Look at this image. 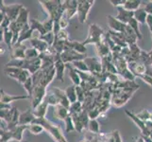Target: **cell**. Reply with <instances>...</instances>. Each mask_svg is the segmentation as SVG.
I'll use <instances>...</instances> for the list:
<instances>
[{
	"mask_svg": "<svg viewBox=\"0 0 152 142\" xmlns=\"http://www.w3.org/2000/svg\"><path fill=\"white\" fill-rule=\"evenodd\" d=\"M40 38L43 41H45L49 46H52L55 42V34L53 31H50V32H46L45 35L40 36Z\"/></svg>",
	"mask_w": 152,
	"mask_h": 142,
	"instance_id": "f35d334b",
	"label": "cell"
},
{
	"mask_svg": "<svg viewBox=\"0 0 152 142\" xmlns=\"http://www.w3.org/2000/svg\"><path fill=\"white\" fill-rule=\"evenodd\" d=\"M54 115L58 119L64 121V120L66 119V118L70 115V113H69V110H68L67 108H65L64 106L59 104V105H57V106H55Z\"/></svg>",
	"mask_w": 152,
	"mask_h": 142,
	"instance_id": "4316f807",
	"label": "cell"
},
{
	"mask_svg": "<svg viewBox=\"0 0 152 142\" xmlns=\"http://www.w3.org/2000/svg\"><path fill=\"white\" fill-rule=\"evenodd\" d=\"M46 93H48V90L46 88L41 85H37L34 87V90L32 93V96H31V107L32 109L36 108L39 104H41L45 101Z\"/></svg>",
	"mask_w": 152,
	"mask_h": 142,
	"instance_id": "52a82bcc",
	"label": "cell"
},
{
	"mask_svg": "<svg viewBox=\"0 0 152 142\" xmlns=\"http://www.w3.org/2000/svg\"><path fill=\"white\" fill-rule=\"evenodd\" d=\"M54 67L56 70V79L60 82H64V71L66 69V64L61 59V54L57 53L54 56Z\"/></svg>",
	"mask_w": 152,
	"mask_h": 142,
	"instance_id": "9c48e42d",
	"label": "cell"
},
{
	"mask_svg": "<svg viewBox=\"0 0 152 142\" xmlns=\"http://www.w3.org/2000/svg\"><path fill=\"white\" fill-rule=\"evenodd\" d=\"M83 110V103L80 102H76L74 103H71L69 107V113L70 114H80Z\"/></svg>",
	"mask_w": 152,
	"mask_h": 142,
	"instance_id": "ab89813d",
	"label": "cell"
},
{
	"mask_svg": "<svg viewBox=\"0 0 152 142\" xmlns=\"http://www.w3.org/2000/svg\"><path fill=\"white\" fill-rule=\"evenodd\" d=\"M96 53H97V56L99 59H103V58L109 56L112 53L109 46L107 45V43L104 40L101 42V43L96 45Z\"/></svg>",
	"mask_w": 152,
	"mask_h": 142,
	"instance_id": "cb8c5ba5",
	"label": "cell"
},
{
	"mask_svg": "<svg viewBox=\"0 0 152 142\" xmlns=\"http://www.w3.org/2000/svg\"><path fill=\"white\" fill-rule=\"evenodd\" d=\"M44 25V27L45 29V30L48 31V32H50V31H53V29H54V20L51 19V18H48L46 20H45L44 22H42Z\"/></svg>",
	"mask_w": 152,
	"mask_h": 142,
	"instance_id": "681fc988",
	"label": "cell"
},
{
	"mask_svg": "<svg viewBox=\"0 0 152 142\" xmlns=\"http://www.w3.org/2000/svg\"><path fill=\"white\" fill-rule=\"evenodd\" d=\"M49 106L48 102H46V99H45V101L39 104L37 107L32 109L33 110V115L35 116L36 118H45V115L48 113V108Z\"/></svg>",
	"mask_w": 152,
	"mask_h": 142,
	"instance_id": "603a6c76",
	"label": "cell"
},
{
	"mask_svg": "<svg viewBox=\"0 0 152 142\" xmlns=\"http://www.w3.org/2000/svg\"><path fill=\"white\" fill-rule=\"evenodd\" d=\"M129 69L132 71L135 77H139L141 75H145L146 73V67L142 62H134L129 64Z\"/></svg>",
	"mask_w": 152,
	"mask_h": 142,
	"instance_id": "ac0fdd59",
	"label": "cell"
},
{
	"mask_svg": "<svg viewBox=\"0 0 152 142\" xmlns=\"http://www.w3.org/2000/svg\"><path fill=\"white\" fill-rule=\"evenodd\" d=\"M51 91L53 92V94L56 96L58 102H59V104L62 105V106H64L65 108H67L68 110H69L71 102H69V99H68L65 91L61 90V89L58 88V87H52Z\"/></svg>",
	"mask_w": 152,
	"mask_h": 142,
	"instance_id": "7c38bea8",
	"label": "cell"
},
{
	"mask_svg": "<svg viewBox=\"0 0 152 142\" xmlns=\"http://www.w3.org/2000/svg\"><path fill=\"white\" fill-rule=\"evenodd\" d=\"M88 131L93 134H100V125L96 119H90L88 125Z\"/></svg>",
	"mask_w": 152,
	"mask_h": 142,
	"instance_id": "d590c367",
	"label": "cell"
},
{
	"mask_svg": "<svg viewBox=\"0 0 152 142\" xmlns=\"http://www.w3.org/2000/svg\"><path fill=\"white\" fill-rule=\"evenodd\" d=\"M59 23H60V26H61V29H65L68 27V25H69V20L66 19L64 16H62L61 19L59 21Z\"/></svg>",
	"mask_w": 152,
	"mask_h": 142,
	"instance_id": "11a10c76",
	"label": "cell"
},
{
	"mask_svg": "<svg viewBox=\"0 0 152 142\" xmlns=\"http://www.w3.org/2000/svg\"><path fill=\"white\" fill-rule=\"evenodd\" d=\"M135 115L137 116L138 118H140L141 120H143L144 122L148 121V120H150V118H151V113L146 109H143L141 112L135 114Z\"/></svg>",
	"mask_w": 152,
	"mask_h": 142,
	"instance_id": "7dc6e473",
	"label": "cell"
},
{
	"mask_svg": "<svg viewBox=\"0 0 152 142\" xmlns=\"http://www.w3.org/2000/svg\"><path fill=\"white\" fill-rule=\"evenodd\" d=\"M45 99H46V102H48L49 105H52V106H54V107L57 106V105H59V102H58L56 96L53 94V92H52L51 90L46 93Z\"/></svg>",
	"mask_w": 152,
	"mask_h": 142,
	"instance_id": "ee69618b",
	"label": "cell"
},
{
	"mask_svg": "<svg viewBox=\"0 0 152 142\" xmlns=\"http://www.w3.org/2000/svg\"><path fill=\"white\" fill-rule=\"evenodd\" d=\"M104 37H105V33L103 29L101 27H99L97 24H91L89 26L87 38L82 43L84 46L90 44H94L96 46L99 43H101L104 40Z\"/></svg>",
	"mask_w": 152,
	"mask_h": 142,
	"instance_id": "7a4b0ae2",
	"label": "cell"
},
{
	"mask_svg": "<svg viewBox=\"0 0 152 142\" xmlns=\"http://www.w3.org/2000/svg\"><path fill=\"white\" fill-rule=\"evenodd\" d=\"M27 46L23 44L13 45L10 49V60H25Z\"/></svg>",
	"mask_w": 152,
	"mask_h": 142,
	"instance_id": "30bf717a",
	"label": "cell"
},
{
	"mask_svg": "<svg viewBox=\"0 0 152 142\" xmlns=\"http://www.w3.org/2000/svg\"><path fill=\"white\" fill-rule=\"evenodd\" d=\"M86 63L87 67L89 69V72L91 74H99V73L103 72V66L101 60L97 57H87L84 60Z\"/></svg>",
	"mask_w": 152,
	"mask_h": 142,
	"instance_id": "ba28073f",
	"label": "cell"
},
{
	"mask_svg": "<svg viewBox=\"0 0 152 142\" xmlns=\"http://www.w3.org/2000/svg\"><path fill=\"white\" fill-rule=\"evenodd\" d=\"M112 135V138H113L114 142H122V138H121V135H120V133L118 130H114L113 132L110 133Z\"/></svg>",
	"mask_w": 152,
	"mask_h": 142,
	"instance_id": "816d5d0a",
	"label": "cell"
},
{
	"mask_svg": "<svg viewBox=\"0 0 152 142\" xmlns=\"http://www.w3.org/2000/svg\"><path fill=\"white\" fill-rule=\"evenodd\" d=\"M117 9V14L115 18L119 20L126 25H128L129 22L134 17V12H129V10L124 9L123 7H118Z\"/></svg>",
	"mask_w": 152,
	"mask_h": 142,
	"instance_id": "9a60e30c",
	"label": "cell"
},
{
	"mask_svg": "<svg viewBox=\"0 0 152 142\" xmlns=\"http://www.w3.org/2000/svg\"><path fill=\"white\" fill-rule=\"evenodd\" d=\"M28 125H20L19 124L15 128H13L12 130H10V132H12V140L22 141L23 133H24V131L28 130Z\"/></svg>",
	"mask_w": 152,
	"mask_h": 142,
	"instance_id": "83f0119b",
	"label": "cell"
},
{
	"mask_svg": "<svg viewBox=\"0 0 152 142\" xmlns=\"http://www.w3.org/2000/svg\"><path fill=\"white\" fill-rule=\"evenodd\" d=\"M21 71L22 69L21 68H17V67H9V66H6L4 68V72L5 74H6L8 77L12 78V79H14L15 81H17V79L20 75Z\"/></svg>",
	"mask_w": 152,
	"mask_h": 142,
	"instance_id": "1f68e13d",
	"label": "cell"
},
{
	"mask_svg": "<svg viewBox=\"0 0 152 142\" xmlns=\"http://www.w3.org/2000/svg\"><path fill=\"white\" fill-rule=\"evenodd\" d=\"M64 123H65V132L66 133H69V132H73V131H76L75 125H74V122H73V118H72V116L71 115H69L66 118V119L64 120Z\"/></svg>",
	"mask_w": 152,
	"mask_h": 142,
	"instance_id": "bcb514c9",
	"label": "cell"
},
{
	"mask_svg": "<svg viewBox=\"0 0 152 142\" xmlns=\"http://www.w3.org/2000/svg\"><path fill=\"white\" fill-rule=\"evenodd\" d=\"M66 69L69 70V78L72 81L73 85L76 86H80L81 83V78L78 74V71L71 64H66Z\"/></svg>",
	"mask_w": 152,
	"mask_h": 142,
	"instance_id": "7402d4cb",
	"label": "cell"
},
{
	"mask_svg": "<svg viewBox=\"0 0 152 142\" xmlns=\"http://www.w3.org/2000/svg\"><path fill=\"white\" fill-rule=\"evenodd\" d=\"M0 33H1V42L3 40V42L8 46V47L10 50L12 47V41H13L12 32L10 31V28H8V29H0Z\"/></svg>",
	"mask_w": 152,
	"mask_h": 142,
	"instance_id": "d4e9b609",
	"label": "cell"
},
{
	"mask_svg": "<svg viewBox=\"0 0 152 142\" xmlns=\"http://www.w3.org/2000/svg\"><path fill=\"white\" fill-rule=\"evenodd\" d=\"M88 56L86 54H80L77 51L64 47V52L61 54V59L64 64H72L76 61L85 60Z\"/></svg>",
	"mask_w": 152,
	"mask_h": 142,
	"instance_id": "8992f818",
	"label": "cell"
},
{
	"mask_svg": "<svg viewBox=\"0 0 152 142\" xmlns=\"http://www.w3.org/2000/svg\"><path fill=\"white\" fill-rule=\"evenodd\" d=\"M29 42L31 44V46H32L33 49H35L36 50H38L40 52V54L48 51L49 49V46L46 44L45 41L42 40L40 37H32Z\"/></svg>",
	"mask_w": 152,
	"mask_h": 142,
	"instance_id": "ffe728a7",
	"label": "cell"
},
{
	"mask_svg": "<svg viewBox=\"0 0 152 142\" xmlns=\"http://www.w3.org/2000/svg\"><path fill=\"white\" fill-rule=\"evenodd\" d=\"M1 6H0V12L5 13L9 19L14 22L16 21L17 17L19 16V13L21 12V9L23 8V5L21 4H12V5H6L4 1H1Z\"/></svg>",
	"mask_w": 152,
	"mask_h": 142,
	"instance_id": "277c9868",
	"label": "cell"
},
{
	"mask_svg": "<svg viewBox=\"0 0 152 142\" xmlns=\"http://www.w3.org/2000/svg\"><path fill=\"white\" fill-rule=\"evenodd\" d=\"M28 131H29L32 135H39L44 132L45 128L38 123H31L28 126Z\"/></svg>",
	"mask_w": 152,
	"mask_h": 142,
	"instance_id": "74e56055",
	"label": "cell"
},
{
	"mask_svg": "<svg viewBox=\"0 0 152 142\" xmlns=\"http://www.w3.org/2000/svg\"><path fill=\"white\" fill-rule=\"evenodd\" d=\"M145 13L148 15H152V1H148L144 7Z\"/></svg>",
	"mask_w": 152,
	"mask_h": 142,
	"instance_id": "9f6ffc18",
	"label": "cell"
},
{
	"mask_svg": "<svg viewBox=\"0 0 152 142\" xmlns=\"http://www.w3.org/2000/svg\"><path fill=\"white\" fill-rule=\"evenodd\" d=\"M149 56H150V60H151V64H152V55L149 54Z\"/></svg>",
	"mask_w": 152,
	"mask_h": 142,
	"instance_id": "e7e4bbea",
	"label": "cell"
},
{
	"mask_svg": "<svg viewBox=\"0 0 152 142\" xmlns=\"http://www.w3.org/2000/svg\"><path fill=\"white\" fill-rule=\"evenodd\" d=\"M25 90L27 91L28 95L31 98V96H32V93H33V90H34V83H33V80H32V77H29L27 82H26L24 85H23Z\"/></svg>",
	"mask_w": 152,
	"mask_h": 142,
	"instance_id": "60d3db41",
	"label": "cell"
},
{
	"mask_svg": "<svg viewBox=\"0 0 152 142\" xmlns=\"http://www.w3.org/2000/svg\"><path fill=\"white\" fill-rule=\"evenodd\" d=\"M107 20H108V26L110 27V30L115 31V32H121L124 33L127 25L120 22L115 17L112 16V15H107Z\"/></svg>",
	"mask_w": 152,
	"mask_h": 142,
	"instance_id": "8fae6325",
	"label": "cell"
},
{
	"mask_svg": "<svg viewBox=\"0 0 152 142\" xmlns=\"http://www.w3.org/2000/svg\"><path fill=\"white\" fill-rule=\"evenodd\" d=\"M36 119L35 116L33 115V111L31 108H28L25 112L20 114V119H19V124L20 125H29L34 122Z\"/></svg>",
	"mask_w": 152,
	"mask_h": 142,
	"instance_id": "d6986e66",
	"label": "cell"
},
{
	"mask_svg": "<svg viewBox=\"0 0 152 142\" xmlns=\"http://www.w3.org/2000/svg\"><path fill=\"white\" fill-rule=\"evenodd\" d=\"M126 1H127V0H111L110 3H111L113 7L118 8V7H123Z\"/></svg>",
	"mask_w": 152,
	"mask_h": 142,
	"instance_id": "db71d44e",
	"label": "cell"
},
{
	"mask_svg": "<svg viewBox=\"0 0 152 142\" xmlns=\"http://www.w3.org/2000/svg\"><path fill=\"white\" fill-rule=\"evenodd\" d=\"M10 142H23V141H18V140H10Z\"/></svg>",
	"mask_w": 152,
	"mask_h": 142,
	"instance_id": "6125c7cd",
	"label": "cell"
},
{
	"mask_svg": "<svg viewBox=\"0 0 152 142\" xmlns=\"http://www.w3.org/2000/svg\"><path fill=\"white\" fill-rule=\"evenodd\" d=\"M61 3V0H48V1H46V0L45 1L41 0V1H39V4H41V6L45 10L48 17L53 20H55L57 17Z\"/></svg>",
	"mask_w": 152,
	"mask_h": 142,
	"instance_id": "5b68a950",
	"label": "cell"
},
{
	"mask_svg": "<svg viewBox=\"0 0 152 142\" xmlns=\"http://www.w3.org/2000/svg\"><path fill=\"white\" fill-rule=\"evenodd\" d=\"M65 47L75 50L80 54H86V51H87L86 46L83 45L82 42L80 43V42H77V41H70V40L67 41L65 43Z\"/></svg>",
	"mask_w": 152,
	"mask_h": 142,
	"instance_id": "44dd1931",
	"label": "cell"
},
{
	"mask_svg": "<svg viewBox=\"0 0 152 142\" xmlns=\"http://www.w3.org/2000/svg\"><path fill=\"white\" fill-rule=\"evenodd\" d=\"M141 54H142V49L137 46V44H134L129 46V54L125 58L127 60L128 64L129 63H134L140 61Z\"/></svg>",
	"mask_w": 152,
	"mask_h": 142,
	"instance_id": "2e32d148",
	"label": "cell"
},
{
	"mask_svg": "<svg viewBox=\"0 0 152 142\" xmlns=\"http://www.w3.org/2000/svg\"><path fill=\"white\" fill-rule=\"evenodd\" d=\"M95 4V0H77V18L81 24H84L91 8Z\"/></svg>",
	"mask_w": 152,
	"mask_h": 142,
	"instance_id": "3957f363",
	"label": "cell"
},
{
	"mask_svg": "<svg viewBox=\"0 0 152 142\" xmlns=\"http://www.w3.org/2000/svg\"><path fill=\"white\" fill-rule=\"evenodd\" d=\"M72 116V118H73V122H74L75 125V129L77 132L78 133H81L83 130H84V127H83L82 122L80 120V114H70Z\"/></svg>",
	"mask_w": 152,
	"mask_h": 142,
	"instance_id": "e575fe53",
	"label": "cell"
},
{
	"mask_svg": "<svg viewBox=\"0 0 152 142\" xmlns=\"http://www.w3.org/2000/svg\"><path fill=\"white\" fill-rule=\"evenodd\" d=\"M32 33H33V30L31 29L29 24L26 25L25 27L22 29H21V31H20V36H19L17 44H23V42L27 41V40L30 41V39L33 37Z\"/></svg>",
	"mask_w": 152,
	"mask_h": 142,
	"instance_id": "484cf974",
	"label": "cell"
},
{
	"mask_svg": "<svg viewBox=\"0 0 152 142\" xmlns=\"http://www.w3.org/2000/svg\"><path fill=\"white\" fill-rule=\"evenodd\" d=\"M15 110H16V107H12L10 110H0V118H1V120L5 121L8 125L12 121Z\"/></svg>",
	"mask_w": 152,
	"mask_h": 142,
	"instance_id": "f546056e",
	"label": "cell"
},
{
	"mask_svg": "<svg viewBox=\"0 0 152 142\" xmlns=\"http://www.w3.org/2000/svg\"><path fill=\"white\" fill-rule=\"evenodd\" d=\"M146 26L148 27V29L151 33V37H152V15H148V18H146Z\"/></svg>",
	"mask_w": 152,
	"mask_h": 142,
	"instance_id": "6f0895ef",
	"label": "cell"
},
{
	"mask_svg": "<svg viewBox=\"0 0 152 142\" xmlns=\"http://www.w3.org/2000/svg\"><path fill=\"white\" fill-rule=\"evenodd\" d=\"M138 78H140L141 80H142L143 82H145L146 83V85H148L149 86L152 87V77H150V76H148V75L145 74V75H141V76H139Z\"/></svg>",
	"mask_w": 152,
	"mask_h": 142,
	"instance_id": "f5cc1de1",
	"label": "cell"
},
{
	"mask_svg": "<svg viewBox=\"0 0 152 142\" xmlns=\"http://www.w3.org/2000/svg\"><path fill=\"white\" fill-rule=\"evenodd\" d=\"M80 142H90V141H89V140H87V139H85V138H84V139H83L82 141H80Z\"/></svg>",
	"mask_w": 152,
	"mask_h": 142,
	"instance_id": "be15d7a7",
	"label": "cell"
},
{
	"mask_svg": "<svg viewBox=\"0 0 152 142\" xmlns=\"http://www.w3.org/2000/svg\"><path fill=\"white\" fill-rule=\"evenodd\" d=\"M12 107L10 106V104L9 103H3V102H0V110H10L12 109Z\"/></svg>",
	"mask_w": 152,
	"mask_h": 142,
	"instance_id": "680465c9",
	"label": "cell"
},
{
	"mask_svg": "<svg viewBox=\"0 0 152 142\" xmlns=\"http://www.w3.org/2000/svg\"><path fill=\"white\" fill-rule=\"evenodd\" d=\"M148 13H145V10L144 8H140L139 10H135L134 12V19L138 21L139 24H145L146 18H148Z\"/></svg>",
	"mask_w": 152,
	"mask_h": 142,
	"instance_id": "d6a6232c",
	"label": "cell"
},
{
	"mask_svg": "<svg viewBox=\"0 0 152 142\" xmlns=\"http://www.w3.org/2000/svg\"><path fill=\"white\" fill-rule=\"evenodd\" d=\"M141 3H142V1H140V0H127L123 8L129 10V12H135V10L140 9Z\"/></svg>",
	"mask_w": 152,
	"mask_h": 142,
	"instance_id": "4dcf8cb0",
	"label": "cell"
},
{
	"mask_svg": "<svg viewBox=\"0 0 152 142\" xmlns=\"http://www.w3.org/2000/svg\"><path fill=\"white\" fill-rule=\"evenodd\" d=\"M65 93L66 96L69 99V102L71 103H74L76 102H77V90H76V85H69L66 89H65Z\"/></svg>",
	"mask_w": 152,
	"mask_h": 142,
	"instance_id": "836d02e7",
	"label": "cell"
},
{
	"mask_svg": "<svg viewBox=\"0 0 152 142\" xmlns=\"http://www.w3.org/2000/svg\"><path fill=\"white\" fill-rule=\"evenodd\" d=\"M128 25L134 30V32L136 33V35H137V37H138V40H141L143 38V35H142V33H141V30L139 28V23H138L137 20L134 19V17L129 21Z\"/></svg>",
	"mask_w": 152,
	"mask_h": 142,
	"instance_id": "8d00e7d4",
	"label": "cell"
},
{
	"mask_svg": "<svg viewBox=\"0 0 152 142\" xmlns=\"http://www.w3.org/2000/svg\"><path fill=\"white\" fill-rule=\"evenodd\" d=\"M55 40L64 41V42L69 41V35H68V32L66 31V29H61L59 31V33L55 36Z\"/></svg>",
	"mask_w": 152,
	"mask_h": 142,
	"instance_id": "c3c4849f",
	"label": "cell"
},
{
	"mask_svg": "<svg viewBox=\"0 0 152 142\" xmlns=\"http://www.w3.org/2000/svg\"><path fill=\"white\" fill-rule=\"evenodd\" d=\"M73 66H74L77 70L78 71H82V72H89V69L87 67L86 63L84 62V60H81V61H76L74 63L71 64Z\"/></svg>",
	"mask_w": 152,
	"mask_h": 142,
	"instance_id": "7bdbcfd3",
	"label": "cell"
},
{
	"mask_svg": "<svg viewBox=\"0 0 152 142\" xmlns=\"http://www.w3.org/2000/svg\"><path fill=\"white\" fill-rule=\"evenodd\" d=\"M33 123H38L43 126L45 128V131H46V132L49 134V135L55 142H68L59 126L51 123L49 120H48L45 118H36Z\"/></svg>",
	"mask_w": 152,
	"mask_h": 142,
	"instance_id": "6da1fadb",
	"label": "cell"
},
{
	"mask_svg": "<svg viewBox=\"0 0 152 142\" xmlns=\"http://www.w3.org/2000/svg\"><path fill=\"white\" fill-rule=\"evenodd\" d=\"M125 113H126V115H127L129 118H130V119H132V121L136 125L138 126L139 129L141 130V133H142L143 136H149L150 135L149 131H148V128H146V126H145V122H144L143 120H141L140 118H138L137 116H136L135 114H133V113H132V112H129V110H126Z\"/></svg>",
	"mask_w": 152,
	"mask_h": 142,
	"instance_id": "4fadbf2b",
	"label": "cell"
},
{
	"mask_svg": "<svg viewBox=\"0 0 152 142\" xmlns=\"http://www.w3.org/2000/svg\"><path fill=\"white\" fill-rule=\"evenodd\" d=\"M40 56V52L38 50H36L33 47H31V49H28L27 51H26V58L25 60H34L36 58H39Z\"/></svg>",
	"mask_w": 152,
	"mask_h": 142,
	"instance_id": "b9f144b4",
	"label": "cell"
},
{
	"mask_svg": "<svg viewBox=\"0 0 152 142\" xmlns=\"http://www.w3.org/2000/svg\"><path fill=\"white\" fill-rule=\"evenodd\" d=\"M150 120H152V113H151V118H150Z\"/></svg>",
	"mask_w": 152,
	"mask_h": 142,
	"instance_id": "03108f58",
	"label": "cell"
},
{
	"mask_svg": "<svg viewBox=\"0 0 152 142\" xmlns=\"http://www.w3.org/2000/svg\"><path fill=\"white\" fill-rule=\"evenodd\" d=\"M76 90H77V101L80 102H84L85 101V92L84 90L80 87V86H76Z\"/></svg>",
	"mask_w": 152,
	"mask_h": 142,
	"instance_id": "f907efd6",
	"label": "cell"
},
{
	"mask_svg": "<svg viewBox=\"0 0 152 142\" xmlns=\"http://www.w3.org/2000/svg\"><path fill=\"white\" fill-rule=\"evenodd\" d=\"M4 52H5L4 49H3V47H1V55H2V54H4Z\"/></svg>",
	"mask_w": 152,
	"mask_h": 142,
	"instance_id": "94428289",
	"label": "cell"
},
{
	"mask_svg": "<svg viewBox=\"0 0 152 142\" xmlns=\"http://www.w3.org/2000/svg\"><path fill=\"white\" fill-rule=\"evenodd\" d=\"M28 9L24 7L21 9V12L19 13V16L17 17L16 21H14L15 25L17 26L18 29H20V30L22 29L26 25L29 24V19H28Z\"/></svg>",
	"mask_w": 152,
	"mask_h": 142,
	"instance_id": "e0dca14e",
	"label": "cell"
},
{
	"mask_svg": "<svg viewBox=\"0 0 152 142\" xmlns=\"http://www.w3.org/2000/svg\"><path fill=\"white\" fill-rule=\"evenodd\" d=\"M80 120H81L82 125H83V127H84V129H88V125H89V121H90V118H89L87 110H84V109L82 110V111L80 113Z\"/></svg>",
	"mask_w": 152,
	"mask_h": 142,
	"instance_id": "f6af8a7d",
	"label": "cell"
},
{
	"mask_svg": "<svg viewBox=\"0 0 152 142\" xmlns=\"http://www.w3.org/2000/svg\"><path fill=\"white\" fill-rule=\"evenodd\" d=\"M142 138L144 139L145 142H152V139L149 138V136H143L142 135Z\"/></svg>",
	"mask_w": 152,
	"mask_h": 142,
	"instance_id": "91938a15",
	"label": "cell"
},
{
	"mask_svg": "<svg viewBox=\"0 0 152 142\" xmlns=\"http://www.w3.org/2000/svg\"><path fill=\"white\" fill-rule=\"evenodd\" d=\"M1 98H0V102L3 103H9L10 104L13 102L16 101H20V99H30V97L28 95H10L8 93L5 92L3 89H1Z\"/></svg>",
	"mask_w": 152,
	"mask_h": 142,
	"instance_id": "5bb4252c",
	"label": "cell"
},
{
	"mask_svg": "<svg viewBox=\"0 0 152 142\" xmlns=\"http://www.w3.org/2000/svg\"><path fill=\"white\" fill-rule=\"evenodd\" d=\"M29 26H30L31 29H32L33 31L37 30L39 32V34H40V36L45 35L46 32H48V31L45 30L43 23H41L40 21H38L37 19H35V18L29 19Z\"/></svg>",
	"mask_w": 152,
	"mask_h": 142,
	"instance_id": "f1b7e54d",
	"label": "cell"
}]
</instances>
